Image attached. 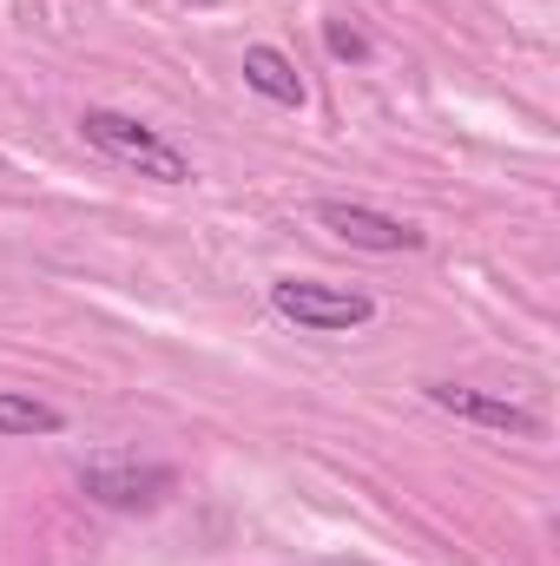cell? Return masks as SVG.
Returning <instances> with one entry per match:
<instances>
[{"label":"cell","mask_w":560,"mask_h":566,"mask_svg":"<svg viewBox=\"0 0 560 566\" xmlns=\"http://www.w3.org/2000/svg\"><path fill=\"white\" fill-rule=\"evenodd\" d=\"M80 488H86L100 507L145 514V507H158V501L178 488V468H165V461H133V454H120V461H86V468H80Z\"/></svg>","instance_id":"cell-3"},{"label":"cell","mask_w":560,"mask_h":566,"mask_svg":"<svg viewBox=\"0 0 560 566\" xmlns=\"http://www.w3.org/2000/svg\"><path fill=\"white\" fill-rule=\"evenodd\" d=\"M422 396H428L442 416H455V422L501 428V434H521V441H541V434H548V422H541L535 409H521V402H508V396H488V389H462V382H422Z\"/></svg>","instance_id":"cell-5"},{"label":"cell","mask_w":560,"mask_h":566,"mask_svg":"<svg viewBox=\"0 0 560 566\" xmlns=\"http://www.w3.org/2000/svg\"><path fill=\"white\" fill-rule=\"evenodd\" d=\"M317 224H323L336 244L370 251V258H403V251H422V231H416V224H403V218H390V211H376V205H343V198H323V205H317Z\"/></svg>","instance_id":"cell-4"},{"label":"cell","mask_w":560,"mask_h":566,"mask_svg":"<svg viewBox=\"0 0 560 566\" xmlns=\"http://www.w3.org/2000/svg\"><path fill=\"white\" fill-rule=\"evenodd\" d=\"M245 86L258 93V99H271V106H303V80H297V60L283 53V46H245Z\"/></svg>","instance_id":"cell-6"},{"label":"cell","mask_w":560,"mask_h":566,"mask_svg":"<svg viewBox=\"0 0 560 566\" xmlns=\"http://www.w3.org/2000/svg\"><path fill=\"white\" fill-rule=\"evenodd\" d=\"M271 310L283 323L310 329V336H343V329L376 323L370 290H343V283H317V277H271Z\"/></svg>","instance_id":"cell-2"},{"label":"cell","mask_w":560,"mask_h":566,"mask_svg":"<svg viewBox=\"0 0 560 566\" xmlns=\"http://www.w3.org/2000/svg\"><path fill=\"white\" fill-rule=\"evenodd\" d=\"M60 428H66V416H60L53 402L0 389V434H60Z\"/></svg>","instance_id":"cell-7"},{"label":"cell","mask_w":560,"mask_h":566,"mask_svg":"<svg viewBox=\"0 0 560 566\" xmlns=\"http://www.w3.org/2000/svg\"><path fill=\"white\" fill-rule=\"evenodd\" d=\"M323 53L343 60V66H363V60H370V33H363L350 13H330V20H323Z\"/></svg>","instance_id":"cell-8"},{"label":"cell","mask_w":560,"mask_h":566,"mask_svg":"<svg viewBox=\"0 0 560 566\" xmlns=\"http://www.w3.org/2000/svg\"><path fill=\"white\" fill-rule=\"evenodd\" d=\"M80 139L93 145V151H106L113 165L139 171V178H158V185H191V158L165 139V133H152L145 119H133V113L86 106V113H80Z\"/></svg>","instance_id":"cell-1"}]
</instances>
